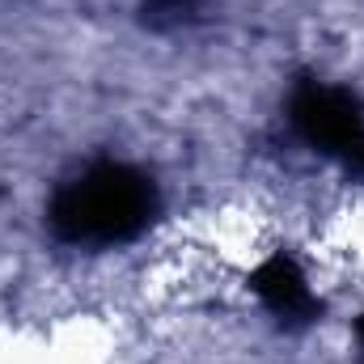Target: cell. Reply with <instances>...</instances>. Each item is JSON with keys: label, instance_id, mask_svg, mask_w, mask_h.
<instances>
[{"label": "cell", "instance_id": "6da1fadb", "mask_svg": "<svg viewBox=\"0 0 364 364\" xmlns=\"http://www.w3.org/2000/svg\"><path fill=\"white\" fill-rule=\"evenodd\" d=\"M157 212V186L123 161H97L68 178L51 199V225L73 246H123L149 229Z\"/></svg>", "mask_w": 364, "mask_h": 364}, {"label": "cell", "instance_id": "7a4b0ae2", "mask_svg": "<svg viewBox=\"0 0 364 364\" xmlns=\"http://www.w3.org/2000/svg\"><path fill=\"white\" fill-rule=\"evenodd\" d=\"M250 292L263 301V309L284 322H305L318 309V292L305 267L288 255H272L250 272Z\"/></svg>", "mask_w": 364, "mask_h": 364}]
</instances>
